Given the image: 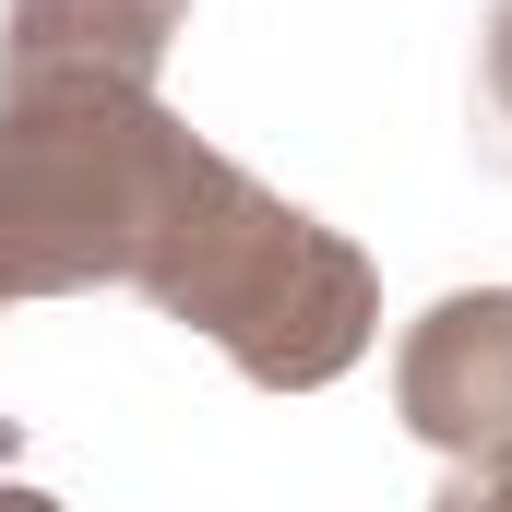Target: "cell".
Listing matches in <instances>:
<instances>
[{
    "label": "cell",
    "instance_id": "cell-2",
    "mask_svg": "<svg viewBox=\"0 0 512 512\" xmlns=\"http://www.w3.org/2000/svg\"><path fill=\"white\" fill-rule=\"evenodd\" d=\"M191 143L203 131H179L143 84H0V298L131 286Z\"/></svg>",
    "mask_w": 512,
    "mask_h": 512
},
{
    "label": "cell",
    "instance_id": "cell-1",
    "mask_svg": "<svg viewBox=\"0 0 512 512\" xmlns=\"http://www.w3.org/2000/svg\"><path fill=\"white\" fill-rule=\"evenodd\" d=\"M167 322H191L239 382L262 393H322L346 382L382 334V274L346 227L298 215L286 191H262L239 155L191 143L155 239H143V274H131Z\"/></svg>",
    "mask_w": 512,
    "mask_h": 512
},
{
    "label": "cell",
    "instance_id": "cell-3",
    "mask_svg": "<svg viewBox=\"0 0 512 512\" xmlns=\"http://www.w3.org/2000/svg\"><path fill=\"white\" fill-rule=\"evenodd\" d=\"M393 417L453 453V465H489L512 453V286H453L405 322L393 346Z\"/></svg>",
    "mask_w": 512,
    "mask_h": 512
},
{
    "label": "cell",
    "instance_id": "cell-6",
    "mask_svg": "<svg viewBox=\"0 0 512 512\" xmlns=\"http://www.w3.org/2000/svg\"><path fill=\"white\" fill-rule=\"evenodd\" d=\"M477 84H489V108H501V131H512V0L489 12V48H477Z\"/></svg>",
    "mask_w": 512,
    "mask_h": 512
},
{
    "label": "cell",
    "instance_id": "cell-7",
    "mask_svg": "<svg viewBox=\"0 0 512 512\" xmlns=\"http://www.w3.org/2000/svg\"><path fill=\"white\" fill-rule=\"evenodd\" d=\"M0 512H60L48 489H24V477H0Z\"/></svg>",
    "mask_w": 512,
    "mask_h": 512
},
{
    "label": "cell",
    "instance_id": "cell-4",
    "mask_svg": "<svg viewBox=\"0 0 512 512\" xmlns=\"http://www.w3.org/2000/svg\"><path fill=\"white\" fill-rule=\"evenodd\" d=\"M191 0H12L0 12V84H36V72H72V84H143L167 72Z\"/></svg>",
    "mask_w": 512,
    "mask_h": 512
},
{
    "label": "cell",
    "instance_id": "cell-5",
    "mask_svg": "<svg viewBox=\"0 0 512 512\" xmlns=\"http://www.w3.org/2000/svg\"><path fill=\"white\" fill-rule=\"evenodd\" d=\"M429 512H512V453H489V465H453V489Z\"/></svg>",
    "mask_w": 512,
    "mask_h": 512
}]
</instances>
